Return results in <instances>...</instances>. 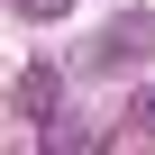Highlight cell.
<instances>
[{
  "instance_id": "1",
  "label": "cell",
  "mask_w": 155,
  "mask_h": 155,
  "mask_svg": "<svg viewBox=\"0 0 155 155\" xmlns=\"http://www.w3.org/2000/svg\"><path fill=\"white\" fill-rule=\"evenodd\" d=\"M55 110H64V73H55V64H28V73H18V119L55 128Z\"/></svg>"
},
{
  "instance_id": "2",
  "label": "cell",
  "mask_w": 155,
  "mask_h": 155,
  "mask_svg": "<svg viewBox=\"0 0 155 155\" xmlns=\"http://www.w3.org/2000/svg\"><path fill=\"white\" fill-rule=\"evenodd\" d=\"M146 46H155V18H128V28H110L91 46V64H119V55H146Z\"/></svg>"
},
{
  "instance_id": "3",
  "label": "cell",
  "mask_w": 155,
  "mask_h": 155,
  "mask_svg": "<svg viewBox=\"0 0 155 155\" xmlns=\"http://www.w3.org/2000/svg\"><path fill=\"white\" fill-rule=\"evenodd\" d=\"M128 128H137V137H155V82H146V91L128 101Z\"/></svg>"
},
{
  "instance_id": "4",
  "label": "cell",
  "mask_w": 155,
  "mask_h": 155,
  "mask_svg": "<svg viewBox=\"0 0 155 155\" xmlns=\"http://www.w3.org/2000/svg\"><path fill=\"white\" fill-rule=\"evenodd\" d=\"M9 9H18V18H37V28H46V18H64V9H73V0H9Z\"/></svg>"
}]
</instances>
